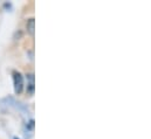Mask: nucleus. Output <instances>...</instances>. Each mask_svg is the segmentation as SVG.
I'll return each mask as SVG.
<instances>
[{
	"label": "nucleus",
	"mask_w": 151,
	"mask_h": 139,
	"mask_svg": "<svg viewBox=\"0 0 151 139\" xmlns=\"http://www.w3.org/2000/svg\"><path fill=\"white\" fill-rule=\"evenodd\" d=\"M13 81H14V90L17 94H20L24 89V77L20 72L13 74Z\"/></svg>",
	"instance_id": "1"
},
{
	"label": "nucleus",
	"mask_w": 151,
	"mask_h": 139,
	"mask_svg": "<svg viewBox=\"0 0 151 139\" xmlns=\"http://www.w3.org/2000/svg\"><path fill=\"white\" fill-rule=\"evenodd\" d=\"M28 80H29V84H28V92L32 95L34 92V75L33 74H29L28 75Z\"/></svg>",
	"instance_id": "2"
},
{
	"label": "nucleus",
	"mask_w": 151,
	"mask_h": 139,
	"mask_svg": "<svg viewBox=\"0 0 151 139\" xmlns=\"http://www.w3.org/2000/svg\"><path fill=\"white\" fill-rule=\"evenodd\" d=\"M34 25H35L34 19H29L28 22H27V32L32 35V36L34 35Z\"/></svg>",
	"instance_id": "3"
}]
</instances>
